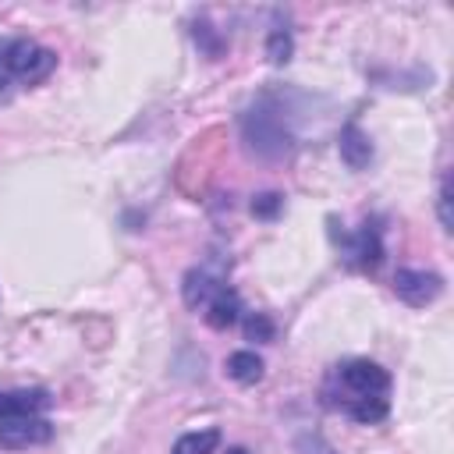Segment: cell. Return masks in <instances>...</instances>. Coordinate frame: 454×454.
I'll use <instances>...</instances> for the list:
<instances>
[{
    "instance_id": "6da1fadb",
    "label": "cell",
    "mask_w": 454,
    "mask_h": 454,
    "mask_svg": "<svg viewBox=\"0 0 454 454\" xmlns=\"http://www.w3.org/2000/svg\"><path fill=\"white\" fill-rule=\"evenodd\" d=\"M323 404L362 422L376 426L390 411V372L369 358H344L323 380Z\"/></svg>"
},
{
    "instance_id": "7a4b0ae2",
    "label": "cell",
    "mask_w": 454,
    "mask_h": 454,
    "mask_svg": "<svg viewBox=\"0 0 454 454\" xmlns=\"http://www.w3.org/2000/svg\"><path fill=\"white\" fill-rule=\"evenodd\" d=\"M241 138H245L248 153H255L259 160H284V156H291L294 135L287 128V117H284L277 96L262 92L241 114Z\"/></svg>"
},
{
    "instance_id": "3957f363",
    "label": "cell",
    "mask_w": 454,
    "mask_h": 454,
    "mask_svg": "<svg viewBox=\"0 0 454 454\" xmlns=\"http://www.w3.org/2000/svg\"><path fill=\"white\" fill-rule=\"evenodd\" d=\"M57 67V53L25 35H0V96L11 85H39Z\"/></svg>"
},
{
    "instance_id": "277c9868",
    "label": "cell",
    "mask_w": 454,
    "mask_h": 454,
    "mask_svg": "<svg viewBox=\"0 0 454 454\" xmlns=\"http://www.w3.org/2000/svg\"><path fill=\"white\" fill-rule=\"evenodd\" d=\"M330 238H333L344 266H351V270L372 273L383 262V231H380L376 220H365L355 231H337L333 220H330Z\"/></svg>"
},
{
    "instance_id": "5b68a950",
    "label": "cell",
    "mask_w": 454,
    "mask_h": 454,
    "mask_svg": "<svg viewBox=\"0 0 454 454\" xmlns=\"http://www.w3.org/2000/svg\"><path fill=\"white\" fill-rule=\"evenodd\" d=\"M394 294L404 305L422 309V305H429L443 294V277L433 273V270H397L394 273Z\"/></svg>"
},
{
    "instance_id": "8992f818",
    "label": "cell",
    "mask_w": 454,
    "mask_h": 454,
    "mask_svg": "<svg viewBox=\"0 0 454 454\" xmlns=\"http://www.w3.org/2000/svg\"><path fill=\"white\" fill-rule=\"evenodd\" d=\"M53 436V426L50 419L43 415H18V419H0V447H35V443H46Z\"/></svg>"
},
{
    "instance_id": "52a82bcc",
    "label": "cell",
    "mask_w": 454,
    "mask_h": 454,
    "mask_svg": "<svg viewBox=\"0 0 454 454\" xmlns=\"http://www.w3.org/2000/svg\"><path fill=\"white\" fill-rule=\"evenodd\" d=\"M223 284H227L223 270H213L209 262H202V266H192V270L184 273V280H181V298H184L188 309H206V301H209Z\"/></svg>"
},
{
    "instance_id": "ba28073f",
    "label": "cell",
    "mask_w": 454,
    "mask_h": 454,
    "mask_svg": "<svg viewBox=\"0 0 454 454\" xmlns=\"http://www.w3.org/2000/svg\"><path fill=\"white\" fill-rule=\"evenodd\" d=\"M53 404L46 387H18L0 394V419H18V415H43Z\"/></svg>"
},
{
    "instance_id": "9c48e42d",
    "label": "cell",
    "mask_w": 454,
    "mask_h": 454,
    "mask_svg": "<svg viewBox=\"0 0 454 454\" xmlns=\"http://www.w3.org/2000/svg\"><path fill=\"white\" fill-rule=\"evenodd\" d=\"M337 149H340V160H344L351 170H362V167H369V160H372V142H369V135H365L355 121H348V124L340 128Z\"/></svg>"
},
{
    "instance_id": "30bf717a",
    "label": "cell",
    "mask_w": 454,
    "mask_h": 454,
    "mask_svg": "<svg viewBox=\"0 0 454 454\" xmlns=\"http://www.w3.org/2000/svg\"><path fill=\"white\" fill-rule=\"evenodd\" d=\"M238 312H241V298H238V291H231L227 284L206 301V323H209L213 330L234 326V323H238Z\"/></svg>"
},
{
    "instance_id": "8fae6325",
    "label": "cell",
    "mask_w": 454,
    "mask_h": 454,
    "mask_svg": "<svg viewBox=\"0 0 454 454\" xmlns=\"http://www.w3.org/2000/svg\"><path fill=\"white\" fill-rule=\"evenodd\" d=\"M223 369H227V376H231L234 383H241V387H252V383L262 380V358H259L255 351H248V348L231 351L227 362H223Z\"/></svg>"
},
{
    "instance_id": "7c38bea8",
    "label": "cell",
    "mask_w": 454,
    "mask_h": 454,
    "mask_svg": "<svg viewBox=\"0 0 454 454\" xmlns=\"http://www.w3.org/2000/svg\"><path fill=\"white\" fill-rule=\"evenodd\" d=\"M216 443H220V429H216V426H209V429H192V433H184V436L174 440L170 454H213Z\"/></svg>"
},
{
    "instance_id": "4fadbf2b",
    "label": "cell",
    "mask_w": 454,
    "mask_h": 454,
    "mask_svg": "<svg viewBox=\"0 0 454 454\" xmlns=\"http://www.w3.org/2000/svg\"><path fill=\"white\" fill-rule=\"evenodd\" d=\"M192 39H195V46H199L209 60L223 57V46H227V43H223V35H220L209 21H195V25H192Z\"/></svg>"
},
{
    "instance_id": "5bb4252c",
    "label": "cell",
    "mask_w": 454,
    "mask_h": 454,
    "mask_svg": "<svg viewBox=\"0 0 454 454\" xmlns=\"http://www.w3.org/2000/svg\"><path fill=\"white\" fill-rule=\"evenodd\" d=\"M291 53H294V39H291V32L287 28H273L270 35H266V57H270V64H287L291 60Z\"/></svg>"
},
{
    "instance_id": "9a60e30c",
    "label": "cell",
    "mask_w": 454,
    "mask_h": 454,
    "mask_svg": "<svg viewBox=\"0 0 454 454\" xmlns=\"http://www.w3.org/2000/svg\"><path fill=\"white\" fill-rule=\"evenodd\" d=\"M241 326H245V340H255V344H270L273 333H277V326L266 312H248Z\"/></svg>"
},
{
    "instance_id": "2e32d148",
    "label": "cell",
    "mask_w": 454,
    "mask_h": 454,
    "mask_svg": "<svg viewBox=\"0 0 454 454\" xmlns=\"http://www.w3.org/2000/svg\"><path fill=\"white\" fill-rule=\"evenodd\" d=\"M280 209H284V195H277V192H262L252 199V216H259V220H273Z\"/></svg>"
},
{
    "instance_id": "e0dca14e",
    "label": "cell",
    "mask_w": 454,
    "mask_h": 454,
    "mask_svg": "<svg viewBox=\"0 0 454 454\" xmlns=\"http://www.w3.org/2000/svg\"><path fill=\"white\" fill-rule=\"evenodd\" d=\"M294 454H333V447L319 433H301L294 436Z\"/></svg>"
},
{
    "instance_id": "ac0fdd59",
    "label": "cell",
    "mask_w": 454,
    "mask_h": 454,
    "mask_svg": "<svg viewBox=\"0 0 454 454\" xmlns=\"http://www.w3.org/2000/svg\"><path fill=\"white\" fill-rule=\"evenodd\" d=\"M436 209H440V223H443V231H450V227H454V220H450V177H447V174L440 177V195H436Z\"/></svg>"
},
{
    "instance_id": "d6986e66",
    "label": "cell",
    "mask_w": 454,
    "mask_h": 454,
    "mask_svg": "<svg viewBox=\"0 0 454 454\" xmlns=\"http://www.w3.org/2000/svg\"><path fill=\"white\" fill-rule=\"evenodd\" d=\"M227 454H248V450H245V447H231Z\"/></svg>"
}]
</instances>
